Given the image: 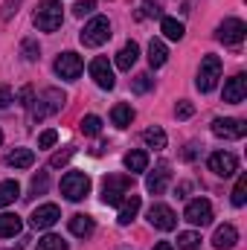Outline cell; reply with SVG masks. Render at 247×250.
Here are the masks:
<instances>
[{
  "label": "cell",
  "mask_w": 247,
  "mask_h": 250,
  "mask_svg": "<svg viewBox=\"0 0 247 250\" xmlns=\"http://www.w3.org/2000/svg\"><path fill=\"white\" fill-rule=\"evenodd\" d=\"M32 21H35V26H38L41 32H56L64 21L62 0H41L38 9H35V15H32Z\"/></svg>",
  "instance_id": "6da1fadb"
},
{
  "label": "cell",
  "mask_w": 247,
  "mask_h": 250,
  "mask_svg": "<svg viewBox=\"0 0 247 250\" xmlns=\"http://www.w3.org/2000/svg\"><path fill=\"white\" fill-rule=\"evenodd\" d=\"M64 102H67V96H64L59 87H47L38 99H32V120L41 123V120H47L50 114H59L64 108Z\"/></svg>",
  "instance_id": "7a4b0ae2"
},
{
  "label": "cell",
  "mask_w": 247,
  "mask_h": 250,
  "mask_svg": "<svg viewBox=\"0 0 247 250\" xmlns=\"http://www.w3.org/2000/svg\"><path fill=\"white\" fill-rule=\"evenodd\" d=\"M108 38H111V21H108V18H102V15L90 18V21L84 23L82 35H79V41H82L84 47H102Z\"/></svg>",
  "instance_id": "3957f363"
},
{
  "label": "cell",
  "mask_w": 247,
  "mask_h": 250,
  "mask_svg": "<svg viewBox=\"0 0 247 250\" xmlns=\"http://www.w3.org/2000/svg\"><path fill=\"white\" fill-rule=\"evenodd\" d=\"M218 79H221V59L218 56H204L201 59V67H198V79H195L198 90L201 93H209L218 84Z\"/></svg>",
  "instance_id": "277c9868"
},
{
  "label": "cell",
  "mask_w": 247,
  "mask_h": 250,
  "mask_svg": "<svg viewBox=\"0 0 247 250\" xmlns=\"http://www.w3.org/2000/svg\"><path fill=\"white\" fill-rule=\"evenodd\" d=\"M128 192H131V175H111L102 184V204L120 207V201H123Z\"/></svg>",
  "instance_id": "5b68a950"
},
{
  "label": "cell",
  "mask_w": 247,
  "mask_h": 250,
  "mask_svg": "<svg viewBox=\"0 0 247 250\" xmlns=\"http://www.w3.org/2000/svg\"><path fill=\"white\" fill-rule=\"evenodd\" d=\"M90 192V178L84 172H67L62 178V195L67 201H82Z\"/></svg>",
  "instance_id": "8992f818"
},
{
  "label": "cell",
  "mask_w": 247,
  "mask_h": 250,
  "mask_svg": "<svg viewBox=\"0 0 247 250\" xmlns=\"http://www.w3.org/2000/svg\"><path fill=\"white\" fill-rule=\"evenodd\" d=\"M245 35H247V26H245V21H239V18H227V21L218 26V32H215V38H218L221 44H227V47L242 44Z\"/></svg>",
  "instance_id": "52a82bcc"
},
{
  "label": "cell",
  "mask_w": 247,
  "mask_h": 250,
  "mask_svg": "<svg viewBox=\"0 0 247 250\" xmlns=\"http://www.w3.org/2000/svg\"><path fill=\"white\" fill-rule=\"evenodd\" d=\"M148 224L157 227V230H175L178 227V215L166 204H151L148 207Z\"/></svg>",
  "instance_id": "ba28073f"
},
{
  "label": "cell",
  "mask_w": 247,
  "mask_h": 250,
  "mask_svg": "<svg viewBox=\"0 0 247 250\" xmlns=\"http://www.w3.org/2000/svg\"><path fill=\"white\" fill-rule=\"evenodd\" d=\"M236 169H239V157L233 151L209 154V172H215L218 178H230V175H236Z\"/></svg>",
  "instance_id": "9c48e42d"
},
{
  "label": "cell",
  "mask_w": 247,
  "mask_h": 250,
  "mask_svg": "<svg viewBox=\"0 0 247 250\" xmlns=\"http://www.w3.org/2000/svg\"><path fill=\"white\" fill-rule=\"evenodd\" d=\"M186 221L195 224V227L209 224V221H212V204H209L206 198H195V201H189V204H186Z\"/></svg>",
  "instance_id": "30bf717a"
},
{
  "label": "cell",
  "mask_w": 247,
  "mask_h": 250,
  "mask_svg": "<svg viewBox=\"0 0 247 250\" xmlns=\"http://www.w3.org/2000/svg\"><path fill=\"white\" fill-rule=\"evenodd\" d=\"M59 218H62V209H59L56 204H41V207H35V209H32L29 224H32L35 230H50Z\"/></svg>",
  "instance_id": "8fae6325"
},
{
  "label": "cell",
  "mask_w": 247,
  "mask_h": 250,
  "mask_svg": "<svg viewBox=\"0 0 247 250\" xmlns=\"http://www.w3.org/2000/svg\"><path fill=\"white\" fill-rule=\"evenodd\" d=\"M82 70H84V62H82V56H76V53H62L59 59H56V73L67 79V82H76L79 76H82Z\"/></svg>",
  "instance_id": "7c38bea8"
},
{
  "label": "cell",
  "mask_w": 247,
  "mask_h": 250,
  "mask_svg": "<svg viewBox=\"0 0 247 250\" xmlns=\"http://www.w3.org/2000/svg\"><path fill=\"white\" fill-rule=\"evenodd\" d=\"M212 134H215V137H224V140H242L247 134V123L245 120L224 117V120H215V123H212Z\"/></svg>",
  "instance_id": "4fadbf2b"
},
{
  "label": "cell",
  "mask_w": 247,
  "mask_h": 250,
  "mask_svg": "<svg viewBox=\"0 0 247 250\" xmlns=\"http://www.w3.org/2000/svg\"><path fill=\"white\" fill-rule=\"evenodd\" d=\"M90 76H93V82L102 87V90H111L114 87V67L108 64V59H93L90 62Z\"/></svg>",
  "instance_id": "5bb4252c"
},
{
  "label": "cell",
  "mask_w": 247,
  "mask_h": 250,
  "mask_svg": "<svg viewBox=\"0 0 247 250\" xmlns=\"http://www.w3.org/2000/svg\"><path fill=\"white\" fill-rule=\"evenodd\" d=\"M245 96H247V76H245V73H239V76L227 79V84H224V102L239 105Z\"/></svg>",
  "instance_id": "9a60e30c"
},
{
  "label": "cell",
  "mask_w": 247,
  "mask_h": 250,
  "mask_svg": "<svg viewBox=\"0 0 247 250\" xmlns=\"http://www.w3.org/2000/svg\"><path fill=\"white\" fill-rule=\"evenodd\" d=\"M236 242H239V230L233 224H221L215 230V236H212V248L215 250H233Z\"/></svg>",
  "instance_id": "2e32d148"
},
{
  "label": "cell",
  "mask_w": 247,
  "mask_h": 250,
  "mask_svg": "<svg viewBox=\"0 0 247 250\" xmlns=\"http://www.w3.org/2000/svg\"><path fill=\"white\" fill-rule=\"evenodd\" d=\"M169 178H172V172H169V166L166 163H160L151 175H148V181H145V189L151 192V195H163L166 187H169Z\"/></svg>",
  "instance_id": "e0dca14e"
},
{
  "label": "cell",
  "mask_w": 247,
  "mask_h": 250,
  "mask_svg": "<svg viewBox=\"0 0 247 250\" xmlns=\"http://www.w3.org/2000/svg\"><path fill=\"white\" fill-rule=\"evenodd\" d=\"M140 207H143V201H140V195H125L123 201H120V215H117V221L128 227L134 218H137V212H140Z\"/></svg>",
  "instance_id": "ac0fdd59"
},
{
  "label": "cell",
  "mask_w": 247,
  "mask_h": 250,
  "mask_svg": "<svg viewBox=\"0 0 247 250\" xmlns=\"http://www.w3.org/2000/svg\"><path fill=\"white\" fill-rule=\"evenodd\" d=\"M32 163H35V151L32 148H15V151L6 154V166H12V169H29Z\"/></svg>",
  "instance_id": "d6986e66"
},
{
  "label": "cell",
  "mask_w": 247,
  "mask_h": 250,
  "mask_svg": "<svg viewBox=\"0 0 247 250\" xmlns=\"http://www.w3.org/2000/svg\"><path fill=\"white\" fill-rule=\"evenodd\" d=\"M93 227H96V224H93V218H90V215H82V212H79V215H73V218H70V233H73V236H79V239L93 236Z\"/></svg>",
  "instance_id": "ffe728a7"
},
{
  "label": "cell",
  "mask_w": 247,
  "mask_h": 250,
  "mask_svg": "<svg viewBox=\"0 0 247 250\" xmlns=\"http://www.w3.org/2000/svg\"><path fill=\"white\" fill-rule=\"evenodd\" d=\"M21 218L15 215V212H0V239H12V236H18L21 233Z\"/></svg>",
  "instance_id": "44dd1931"
},
{
  "label": "cell",
  "mask_w": 247,
  "mask_h": 250,
  "mask_svg": "<svg viewBox=\"0 0 247 250\" xmlns=\"http://www.w3.org/2000/svg\"><path fill=\"white\" fill-rule=\"evenodd\" d=\"M137 59H140V47H137L134 41H128L123 50L117 53V67H120V70H131V67L137 64Z\"/></svg>",
  "instance_id": "7402d4cb"
},
{
  "label": "cell",
  "mask_w": 247,
  "mask_h": 250,
  "mask_svg": "<svg viewBox=\"0 0 247 250\" xmlns=\"http://www.w3.org/2000/svg\"><path fill=\"white\" fill-rule=\"evenodd\" d=\"M134 108L131 105H125V102H120V105H114L111 108V123L117 125V128H128V125L134 123Z\"/></svg>",
  "instance_id": "603a6c76"
},
{
  "label": "cell",
  "mask_w": 247,
  "mask_h": 250,
  "mask_svg": "<svg viewBox=\"0 0 247 250\" xmlns=\"http://www.w3.org/2000/svg\"><path fill=\"white\" fill-rule=\"evenodd\" d=\"M125 169H128L131 175H134V172H145V169H148V154L140 151V148H137V151H128V154H125Z\"/></svg>",
  "instance_id": "cb8c5ba5"
},
{
  "label": "cell",
  "mask_w": 247,
  "mask_h": 250,
  "mask_svg": "<svg viewBox=\"0 0 247 250\" xmlns=\"http://www.w3.org/2000/svg\"><path fill=\"white\" fill-rule=\"evenodd\" d=\"M166 62H169V50H166L163 41L154 38V41L148 44V64H151V67H163Z\"/></svg>",
  "instance_id": "d4e9b609"
},
{
  "label": "cell",
  "mask_w": 247,
  "mask_h": 250,
  "mask_svg": "<svg viewBox=\"0 0 247 250\" xmlns=\"http://www.w3.org/2000/svg\"><path fill=\"white\" fill-rule=\"evenodd\" d=\"M143 143L148 146V148H154V151H160V148H166V131L163 128H148L145 134H143Z\"/></svg>",
  "instance_id": "484cf974"
},
{
  "label": "cell",
  "mask_w": 247,
  "mask_h": 250,
  "mask_svg": "<svg viewBox=\"0 0 247 250\" xmlns=\"http://www.w3.org/2000/svg\"><path fill=\"white\" fill-rule=\"evenodd\" d=\"M160 29H163V35L169 38V41H181L184 38V23L178 21V18H163V23H160Z\"/></svg>",
  "instance_id": "4316f807"
},
{
  "label": "cell",
  "mask_w": 247,
  "mask_h": 250,
  "mask_svg": "<svg viewBox=\"0 0 247 250\" xmlns=\"http://www.w3.org/2000/svg\"><path fill=\"white\" fill-rule=\"evenodd\" d=\"M18 195H21L18 181H0V207L15 204V198H18Z\"/></svg>",
  "instance_id": "83f0119b"
},
{
  "label": "cell",
  "mask_w": 247,
  "mask_h": 250,
  "mask_svg": "<svg viewBox=\"0 0 247 250\" xmlns=\"http://www.w3.org/2000/svg\"><path fill=\"white\" fill-rule=\"evenodd\" d=\"M38 250H67V242H64L62 236H56V233H50V236H44V239H38Z\"/></svg>",
  "instance_id": "f1b7e54d"
},
{
  "label": "cell",
  "mask_w": 247,
  "mask_h": 250,
  "mask_svg": "<svg viewBox=\"0 0 247 250\" xmlns=\"http://www.w3.org/2000/svg\"><path fill=\"white\" fill-rule=\"evenodd\" d=\"M178 248L181 250H198L201 248V236L198 233H178Z\"/></svg>",
  "instance_id": "f546056e"
},
{
  "label": "cell",
  "mask_w": 247,
  "mask_h": 250,
  "mask_svg": "<svg viewBox=\"0 0 247 250\" xmlns=\"http://www.w3.org/2000/svg\"><path fill=\"white\" fill-rule=\"evenodd\" d=\"M79 125H82V131H84L87 137H96V134L102 131V120H99L96 114H87V117H84Z\"/></svg>",
  "instance_id": "4dcf8cb0"
},
{
  "label": "cell",
  "mask_w": 247,
  "mask_h": 250,
  "mask_svg": "<svg viewBox=\"0 0 247 250\" xmlns=\"http://www.w3.org/2000/svg\"><path fill=\"white\" fill-rule=\"evenodd\" d=\"M21 50H23V59H26V62H38V59H41V47H38L35 38H26V41L21 44Z\"/></svg>",
  "instance_id": "1f68e13d"
},
{
  "label": "cell",
  "mask_w": 247,
  "mask_h": 250,
  "mask_svg": "<svg viewBox=\"0 0 247 250\" xmlns=\"http://www.w3.org/2000/svg\"><path fill=\"white\" fill-rule=\"evenodd\" d=\"M245 201H247V175H242L236 181V189H233V204L236 207H245Z\"/></svg>",
  "instance_id": "d6a6232c"
},
{
  "label": "cell",
  "mask_w": 247,
  "mask_h": 250,
  "mask_svg": "<svg viewBox=\"0 0 247 250\" xmlns=\"http://www.w3.org/2000/svg\"><path fill=\"white\" fill-rule=\"evenodd\" d=\"M96 9V0H79L76 6H73V15L76 18H84V15H90Z\"/></svg>",
  "instance_id": "836d02e7"
},
{
  "label": "cell",
  "mask_w": 247,
  "mask_h": 250,
  "mask_svg": "<svg viewBox=\"0 0 247 250\" xmlns=\"http://www.w3.org/2000/svg\"><path fill=\"white\" fill-rule=\"evenodd\" d=\"M143 15L145 18H160L163 15V6L157 0H143Z\"/></svg>",
  "instance_id": "e575fe53"
},
{
  "label": "cell",
  "mask_w": 247,
  "mask_h": 250,
  "mask_svg": "<svg viewBox=\"0 0 247 250\" xmlns=\"http://www.w3.org/2000/svg\"><path fill=\"white\" fill-rule=\"evenodd\" d=\"M56 140H59V131L47 128V131L38 137V148H53V146H56Z\"/></svg>",
  "instance_id": "d590c367"
},
{
  "label": "cell",
  "mask_w": 247,
  "mask_h": 250,
  "mask_svg": "<svg viewBox=\"0 0 247 250\" xmlns=\"http://www.w3.org/2000/svg\"><path fill=\"white\" fill-rule=\"evenodd\" d=\"M151 84H154V79H151V76H145V73L134 79V90H137V93H145V90H148Z\"/></svg>",
  "instance_id": "8d00e7d4"
},
{
  "label": "cell",
  "mask_w": 247,
  "mask_h": 250,
  "mask_svg": "<svg viewBox=\"0 0 247 250\" xmlns=\"http://www.w3.org/2000/svg\"><path fill=\"white\" fill-rule=\"evenodd\" d=\"M175 114H178V120H189V117L195 114V108H192V102L181 99V102H178V108H175Z\"/></svg>",
  "instance_id": "74e56055"
},
{
  "label": "cell",
  "mask_w": 247,
  "mask_h": 250,
  "mask_svg": "<svg viewBox=\"0 0 247 250\" xmlns=\"http://www.w3.org/2000/svg\"><path fill=\"white\" fill-rule=\"evenodd\" d=\"M47 189V172H41L38 178H32V192L38 195V192H44Z\"/></svg>",
  "instance_id": "f35d334b"
},
{
  "label": "cell",
  "mask_w": 247,
  "mask_h": 250,
  "mask_svg": "<svg viewBox=\"0 0 247 250\" xmlns=\"http://www.w3.org/2000/svg\"><path fill=\"white\" fill-rule=\"evenodd\" d=\"M18 102H21L23 108H29V105H32V87H23V90L18 93Z\"/></svg>",
  "instance_id": "ab89813d"
},
{
  "label": "cell",
  "mask_w": 247,
  "mask_h": 250,
  "mask_svg": "<svg viewBox=\"0 0 247 250\" xmlns=\"http://www.w3.org/2000/svg\"><path fill=\"white\" fill-rule=\"evenodd\" d=\"M73 157V148H67V151H62V154H56L53 160H50V166H62V163H67Z\"/></svg>",
  "instance_id": "60d3db41"
},
{
  "label": "cell",
  "mask_w": 247,
  "mask_h": 250,
  "mask_svg": "<svg viewBox=\"0 0 247 250\" xmlns=\"http://www.w3.org/2000/svg\"><path fill=\"white\" fill-rule=\"evenodd\" d=\"M9 105H12V90L3 84V87H0V108H9Z\"/></svg>",
  "instance_id": "b9f144b4"
},
{
  "label": "cell",
  "mask_w": 247,
  "mask_h": 250,
  "mask_svg": "<svg viewBox=\"0 0 247 250\" xmlns=\"http://www.w3.org/2000/svg\"><path fill=\"white\" fill-rule=\"evenodd\" d=\"M154 250H175V248H172L169 242H157V245H154Z\"/></svg>",
  "instance_id": "7bdbcfd3"
},
{
  "label": "cell",
  "mask_w": 247,
  "mask_h": 250,
  "mask_svg": "<svg viewBox=\"0 0 247 250\" xmlns=\"http://www.w3.org/2000/svg\"><path fill=\"white\" fill-rule=\"evenodd\" d=\"M0 143H3V131H0Z\"/></svg>",
  "instance_id": "ee69618b"
}]
</instances>
